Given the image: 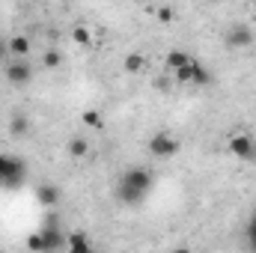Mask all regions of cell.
Returning a JSON list of instances; mask_svg holds the SVG:
<instances>
[{"label": "cell", "mask_w": 256, "mask_h": 253, "mask_svg": "<svg viewBox=\"0 0 256 253\" xmlns=\"http://www.w3.org/2000/svg\"><path fill=\"white\" fill-rule=\"evenodd\" d=\"M152 185H155V176L146 167H128L122 173V182H120V200L128 206H137L149 196Z\"/></svg>", "instance_id": "6da1fadb"}, {"label": "cell", "mask_w": 256, "mask_h": 253, "mask_svg": "<svg viewBox=\"0 0 256 253\" xmlns=\"http://www.w3.org/2000/svg\"><path fill=\"white\" fill-rule=\"evenodd\" d=\"M27 182V161L18 155H0V188L18 190Z\"/></svg>", "instance_id": "7a4b0ae2"}, {"label": "cell", "mask_w": 256, "mask_h": 253, "mask_svg": "<svg viewBox=\"0 0 256 253\" xmlns=\"http://www.w3.org/2000/svg\"><path fill=\"white\" fill-rule=\"evenodd\" d=\"M146 149H149V155H152V158H161V161H164V158L179 155L182 143H179V137H176V134H170V131H158V134H152V137H149Z\"/></svg>", "instance_id": "3957f363"}, {"label": "cell", "mask_w": 256, "mask_h": 253, "mask_svg": "<svg viewBox=\"0 0 256 253\" xmlns=\"http://www.w3.org/2000/svg\"><path fill=\"white\" fill-rule=\"evenodd\" d=\"M226 146H230V152H232L238 161H244V164H256V140H254V134H232Z\"/></svg>", "instance_id": "277c9868"}, {"label": "cell", "mask_w": 256, "mask_h": 253, "mask_svg": "<svg viewBox=\"0 0 256 253\" xmlns=\"http://www.w3.org/2000/svg\"><path fill=\"white\" fill-rule=\"evenodd\" d=\"M224 45L230 51H242V48L254 45V30L248 24H230L226 33H224Z\"/></svg>", "instance_id": "5b68a950"}, {"label": "cell", "mask_w": 256, "mask_h": 253, "mask_svg": "<svg viewBox=\"0 0 256 253\" xmlns=\"http://www.w3.org/2000/svg\"><path fill=\"white\" fill-rule=\"evenodd\" d=\"M3 74H6V80L12 84V86H24V84H30L33 80V63L30 60H9L6 68H3Z\"/></svg>", "instance_id": "8992f818"}, {"label": "cell", "mask_w": 256, "mask_h": 253, "mask_svg": "<svg viewBox=\"0 0 256 253\" xmlns=\"http://www.w3.org/2000/svg\"><path fill=\"white\" fill-rule=\"evenodd\" d=\"M6 48H9V60H30V51H33V39L18 33V36H9L6 39Z\"/></svg>", "instance_id": "52a82bcc"}, {"label": "cell", "mask_w": 256, "mask_h": 253, "mask_svg": "<svg viewBox=\"0 0 256 253\" xmlns=\"http://www.w3.org/2000/svg\"><path fill=\"white\" fill-rule=\"evenodd\" d=\"M42 232V242H45V253H54V250H60V248H66V236H63V230L51 220L45 230H39Z\"/></svg>", "instance_id": "ba28073f"}, {"label": "cell", "mask_w": 256, "mask_h": 253, "mask_svg": "<svg viewBox=\"0 0 256 253\" xmlns=\"http://www.w3.org/2000/svg\"><path fill=\"white\" fill-rule=\"evenodd\" d=\"M33 194H36V200H39L42 208H57V206H60V196H63L57 185H48V182H45V185H36Z\"/></svg>", "instance_id": "9c48e42d"}, {"label": "cell", "mask_w": 256, "mask_h": 253, "mask_svg": "<svg viewBox=\"0 0 256 253\" xmlns=\"http://www.w3.org/2000/svg\"><path fill=\"white\" fill-rule=\"evenodd\" d=\"M66 250L68 253H98L90 244V238H86L84 232H68V236H66Z\"/></svg>", "instance_id": "30bf717a"}, {"label": "cell", "mask_w": 256, "mask_h": 253, "mask_svg": "<svg viewBox=\"0 0 256 253\" xmlns=\"http://www.w3.org/2000/svg\"><path fill=\"white\" fill-rule=\"evenodd\" d=\"M191 63H194L191 54H185V51H179V48H176V51H170V54L164 57V66H167V72H170V74H176V72L188 68Z\"/></svg>", "instance_id": "8fae6325"}, {"label": "cell", "mask_w": 256, "mask_h": 253, "mask_svg": "<svg viewBox=\"0 0 256 253\" xmlns=\"http://www.w3.org/2000/svg\"><path fill=\"white\" fill-rule=\"evenodd\" d=\"M80 126L92 128V131H102L104 128V114L96 110V108H86V110H80Z\"/></svg>", "instance_id": "7c38bea8"}, {"label": "cell", "mask_w": 256, "mask_h": 253, "mask_svg": "<svg viewBox=\"0 0 256 253\" xmlns=\"http://www.w3.org/2000/svg\"><path fill=\"white\" fill-rule=\"evenodd\" d=\"M72 42L80 45V48H92V33H90V27H86V24H74V27H72Z\"/></svg>", "instance_id": "4fadbf2b"}, {"label": "cell", "mask_w": 256, "mask_h": 253, "mask_svg": "<svg viewBox=\"0 0 256 253\" xmlns=\"http://www.w3.org/2000/svg\"><path fill=\"white\" fill-rule=\"evenodd\" d=\"M122 68H126L128 74H143V68H146V57H143V54H126Z\"/></svg>", "instance_id": "5bb4252c"}, {"label": "cell", "mask_w": 256, "mask_h": 253, "mask_svg": "<svg viewBox=\"0 0 256 253\" xmlns=\"http://www.w3.org/2000/svg\"><path fill=\"white\" fill-rule=\"evenodd\" d=\"M27 131H30V120H27L24 114H15V116L9 120V134H12V137H24Z\"/></svg>", "instance_id": "9a60e30c"}, {"label": "cell", "mask_w": 256, "mask_h": 253, "mask_svg": "<svg viewBox=\"0 0 256 253\" xmlns=\"http://www.w3.org/2000/svg\"><path fill=\"white\" fill-rule=\"evenodd\" d=\"M68 155H72V158H86V155H90V140L72 137V140H68Z\"/></svg>", "instance_id": "2e32d148"}, {"label": "cell", "mask_w": 256, "mask_h": 253, "mask_svg": "<svg viewBox=\"0 0 256 253\" xmlns=\"http://www.w3.org/2000/svg\"><path fill=\"white\" fill-rule=\"evenodd\" d=\"M194 86H208L212 84V72L206 68V66H200L196 60H194V78H191Z\"/></svg>", "instance_id": "e0dca14e"}, {"label": "cell", "mask_w": 256, "mask_h": 253, "mask_svg": "<svg viewBox=\"0 0 256 253\" xmlns=\"http://www.w3.org/2000/svg\"><path fill=\"white\" fill-rule=\"evenodd\" d=\"M42 66H45L48 72H54V68H60V66H63V54H60L57 48H48V51L42 54Z\"/></svg>", "instance_id": "ac0fdd59"}, {"label": "cell", "mask_w": 256, "mask_h": 253, "mask_svg": "<svg viewBox=\"0 0 256 253\" xmlns=\"http://www.w3.org/2000/svg\"><path fill=\"white\" fill-rule=\"evenodd\" d=\"M149 12H152L161 24H173V18H176V9H170V6H152Z\"/></svg>", "instance_id": "d6986e66"}, {"label": "cell", "mask_w": 256, "mask_h": 253, "mask_svg": "<svg viewBox=\"0 0 256 253\" xmlns=\"http://www.w3.org/2000/svg\"><path fill=\"white\" fill-rule=\"evenodd\" d=\"M27 250H30V253H45L42 232H30V236H27Z\"/></svg>", "instance_id": "ffe728a7"}, {"label": "cell", "mask_w": 256, "mask_h": 253, "mask_svg": "<svg viewBox=\"0 0 256 253\" xmlns=\"http://www.w3.org/2000/svg\"><path fill=\"white\" fill-rule=\"evenodd\" d=\"M173 78H176V84H191V78H194V63L188 66V68H182V72H176Z\"/></svg>", "instance_id": "44dd1931"}, {"label": "cell", "mask_w": 256, "mask_h": 253, "mask_svg": "<svg viewBox=\"0 0 256 253\" xmlns=\"http://www.w3.org/2000/svg\"><path fill=\"white\" fill-rule=\"evenodd\" d=\"M248 244H250V250L256 253V218L250 220V226H248Z\"/></svg>", "instance_id": "7402d4cb"}, {"label": "cell", "mask_w": 256, "mask_h": 253, "mask_svg": "<svg viewBox=\"0 0 256 253\" xmlns=\"http://www.w3.org/2000/svg\"><path fill=\"white\" fill-rule=\"evenodd\" d=\"M9 57V48H6V39L0 36V60H6Z\"/></svg>", "instance_id": "603a6c76"}, {"label": "cell", "mask_w": 256, "mask_h": 253, "mask_svg": "<svg viewBox=\"0 0 256 253\" xmlns=\"http://www.w3.org/2000/svg\"><path fill=\"white\" fill-rule=\"evenodd\" d=\"M170 253H194L191 248H176V250H170Z\"/></svg>", "instance_id": "cb8c5ba5"}, {"label": "cell", "mask_w": 256, "mask_h": 253, "mask_svg": "<svg viewBox=\"0 0 256 253\" xmlns=\"http://www.w3.org/2000/svg\"><path fill=\"white\" fill-rule=\"evenodd\" d=\"M250 9H254V12H256V3H250Z\"/></svg>", "instance_id": "d4e9b609"}]
</instances>
